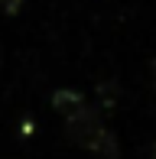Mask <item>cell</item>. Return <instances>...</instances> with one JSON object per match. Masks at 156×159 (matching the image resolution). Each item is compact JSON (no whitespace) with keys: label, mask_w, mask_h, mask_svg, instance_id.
<instances>
[{"label":"cell","mask_w":156,"mask_h":159,"mask_svg":"<svg viewBox=\"0 0 156 159\" xmlns=\"http://www.w3.org/2000/svg\"><path fill=\"white\" fill-rule=\"evenodd\" d=\"M52 104H55V111H62V114L68 117V114H75L78 107L85 104V101H81V94H78V91L62 88V91H55V94H52Z\"/></svg>","instance_id":"cell-2"},{"label":"cell","mask_w":156,"mask_h":159,"mask_svg":"<svg viewBox=\"0 0 156 159\" xmlns=\"http://www.w3.org/2000/svg\"><path fill=\"white\" fill-rule=\"evenodd\" d=\"M23 3L26 0H0V13H3V16H13V13L23 10Z\"/></svg>","instance_id":"cell-3"},{"label":"cell","mask_w":156,"mask_h":159,"mask_svg":"<svg viewBox=\"0 0 156 159\" xmlns=\"http://www.w3.org/2000/svg\"><path fill=\"white\" fill-rule=\"evenodd\" d=\"M153 159H156V143H153Z\"/></svg>","instance_id":"cell-4"},{"label":"cell","mask_w":156,"mask_h":159,"mask_svg":"<svg viewBox=\"0 0 156 159\" xmlns=\"http://www.w3.org/2000/svg\"><path fill=\"white\" fill-rule=\"evenodd\" d=\"M65 136L81 149H91L98 156H108V159H117L120 156V146H117V136L111 133L108 127L101 124L94 107H78L75 114L65 117Z\"/></svg>","instance_id":"cell-1"}]
</instances>
